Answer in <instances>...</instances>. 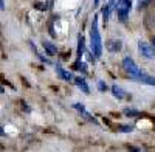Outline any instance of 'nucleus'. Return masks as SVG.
<instances>
[{"label":"nucleus","instance_id":"1","mask_svg":"<svg viewBox=\"0 0 155 152\" xmlns=\"http://www.w3.org/2000/svg\"><path fill=\"white\" fill-rule=\"evenodd\" d=\"M90 45H92V53L95 58H101L102 55V41L98 28V16L93 17L92 20V28H90Z\"/></svg>","mask_w":155,"mask_h":152},{"label":"nucleus","instance_id":"2","mask_svg":"<svg viewBox=\"0 0 155 152\" xmlns=\"http://www.w3.org/2000/svg\"><path fill=\"white\" fill-rule=\"evenodd\" d=\"M123 70L126 71V74H129L132 79H137V81H140V78L144 73V71H141V68L137 65V62L129 56L123 59Z\"/></svg>","mask_w":155,"mask_h":152},{"label":"nucleus","instance_id":"3","mask_svg":"<svg viewBox=\"0 0 155 152\" xmlns=\"http://www.w3.org/2000/svg\"><path fill=\"white\" fill-rule=\"evenodd\" d=\"M115 9H116V16H118V19L121 22H126L127 17H129V12H130V9H132V2L130 0H118Z\"/></svg>","mask_w":155,"mask_h":152},{"label":"nucleus","instance_id":"4","mask_svg":"<svg viewBox=\"0 0 155 152\" xmlns=\"http://www.w3.org/2000/svg\"><path fill=\"white\" fill-rule=\"evenodd\" d=\"M138 51L140 55L146 58V59H155V48L152 47V44L144 42V41H140L138 42Z\"/></svg>","mask_w":155,"mask_h":152},{"label":"nucleus","instance_id":"5","mask_svg":"<svg viewBox=\"0 0 155 152\" xmlns=\"http://www.w3.org/2000/svg\"><path fill=\"white\" fill-rule=\"evenodd\" d=\"M106 48L109 50V51H112V53H118V51H121L123 44H121V41L110 39V41H107V44H106Z\"/></svg>","mask_w":155,"mask_h":152},{"label":"nucleus","instance_id":"6","mask_svg":"<svg viewBox=\"0 0 155 152\" xmlns=\"http://www.w3.org/2000/svg\"><path fill=\"white\" fill-rule=\"evenodd\" d=\"M84 48H85V39L82 34H79L78 36V61H81V58L84 55Z\"/></svg>","mask_w":155,"mask_h":152},{"label":"nucleus","instance_id":"7","mask_svg":"<svg viewBox=\"0 0 155 152\" xmlns=\"http://www.w3.org/2000/svg\"><path fill=\"white\" fill-rule=\"evenodd\" d=\"M74 84H76L78 88H81L84 93H87V95L90 93V88H88V85H87V82H85L84 78H81V76H79V78H74Z\"/></svg>","mask_w":155,"mask_h":152},{"label":"nucleus","instance_id":"8","mask_svg":"<svg viewBox=\"0 0 155 152\" xmlns=\"http://www.w3.org/2000/svg\"><path fill=\"white\" fill-rule=\"evenodd\" d=\"M112 93H113L115 98H118V99H124L126 98V92L118 85H112Z\"/></svg>","mask_w":155,"mask_h":152},{"label":"nucleus","instance_id":"9","mask_svg":"<svg viewBox=\"0 0 155 152\" xmlns=\"http://www.w3.org/2000/svg\"><path fill=\"white\" fill-rule=\"evenodd\" d=\"M140 82H143V84H147V85H155V78L147 73H143V76L140 78Z\"/></svg>","mask_w":155,"mask_h":152},{"label":"nucleus","instance_id":"10","mask_svg":"<svg viewBox=\"0 0 155 152\" xmlns=\"http://www.w3.org/2000/svg\"><path fill=\"white\" fill-rule=\"evenodd\" d=\"M56 71L59 73V76L64 79V81H71V74L70 73H67L65 70H64L61 65H56Z\"/></svg>","mask_w":155,"mask_h":152},{"label":"nucleus","instance_id":"11","mask_svg":"<svg viewBox=\"0 0 155 152\" xmlns=\"http://www.w3.org/2000/svg\"><path fill=\"white\" fill-rule=\"evenodd\" d=\"M42 47L47 50V53H48L50 56L56 55V51H58V50H56V45H53L51 42H44V44H42Z\"/></svg>","mask_w":155,"mask_h":152},{"label":"nucleus","instance_id":"12","mask_svg":"<svg viewBox=\"0 0 155 152\" xmlns=\"http://www.w3.org/2000/svg\"><path fill=\"white\" fill-rule=\"evenodd\" d=\"M110 11H112V8H110L109 5H106L104 8H102V20H104V22H107V20H109Z\"/></svg>","mask_w":155,"mask_h":152},{"label":"nucleus","instance_id":"13","mask_svg":"<svg viewBox=\"0 0 155 152\" xmlns=\"http://www.w3.org/2000/svg\"><path fill=\"white\" fill-rule=\"evenodd\" d=\"M150 2H152V0H138V8L144 9V8H147L150 5Z\"/></svg>","mask_w":155,"mask_h":152},{"label":"nucleus","instance_id":"14","mask_svg":"<svg viewBox=\"0 0 155 152\" xmlns=\"http://www.w3.org/2000/svg\"><path fill=\"white\" fill-rule=\"evenodd\" d=\"M73 107H74V109H76L78 112H81L82 115H84V113L87 112V110H85V107H84V104H79V103H76V104H73Z\"/></svg>","mask_w":155,"mask_h":152},{"label":"nucleus","instance_id":"15","mask_svg":"<svg viewBox=\"0 0 155 152\" xmlns=\"http://www.w3.org/2000/svg\"><path fill=\"white\" fill-rule=\"evenodd\" d=\"M132 126H120V131L121 132H132Z\"/></svg>","mask_w":155,"mask_h":152},{"label":"nucleus","instance_id":"16","mask_svg":"<svg viewBox=\"0 0 155 152\" xmlns=\"http://www.w3.org/2000/svg\"><path fill=\"white\" fill-rule=\"evenodd\" d=\"M126 115H129V117H137V115H140V113H138L137 110H130V109H127V110H126Z\"/></svg>","mask_w":155,"mask_h":152},{"label":"nucleus","instance_id":"17","mask_svg":"<svg viewBox=\"0 0 155 152\" xmlns=\"http://www.w3.org/2000/svg\"><path fill=\"white\" fill-rule=\"evenodd\" d=\"M30 45H31V48H33V50H34V51H37V50H36V47H34V44H33V42H30ZM36 55H37V56H39V59H42V61H44V62H48V59H45V58H44V56H41V55H39V53H36Z\"/></svg>","mask_w":155,"mask_h":152},{"label":"nucleus","instance_id":"18","mask_svg":"<svg viewBox=\"0 0 155 152\" xmlns=\"http://www.w3.org/2000/svg\"><path fill=\"white\" fill-rule=\"evenodd\" d=\"M98 87H99V90H101V92H106V90H107V85H106L104 82H99Z\"/></svg>","mask_w":155,"mask_h":152},{"label":"nucleus","instance_id":"19","mask_svg":"<svg viewBox=\"0 0 155 152\" xmlns=\"http://www.w3.org/2000/svg\"><path fill=\"white\" fill-rule=\"evenodd\" d=\"M0 9L5 11V0H0Z\"/></svg>","mask_w":155,"mask_h":152},{"label":"nucleus","instance_id":"20","mask_svg":"<svg viewBox=\"0 0 155 152\" xmlns=\"http://www.w3.org/2000/svg\"><path fill=\"white\" fill-rule=\"evenodd\" d=\"M129 150H130V152H140L137 147H129Z\"/></svg>","mask_w":155,"mask_h":152},{"label":"nucleus","instance_id":"21","mask_svg":"<svg viewBox=\"0 0 155 152\" xmlns=\"http://www.w3.org/2000/svg\"><path fill=\"white\" fill-rule=\"evenodd\" d=\"M98 2H99V0H95V5H98Z\"/></svg>","mask_w":155,"mask_h":152},{"label":"nucleus","instance_id":"22","mask_svg":"<svg viewBox=\"0 0 155 152\" xmlns=\"http://www.w3.org/2000/svg\"><path fill=\"white\" fill-rule=\"evenodd\" d=\"M153 44H155V37H153Z\"/></svg>","mask_w":155,"mask_h":152}]
</instances>
